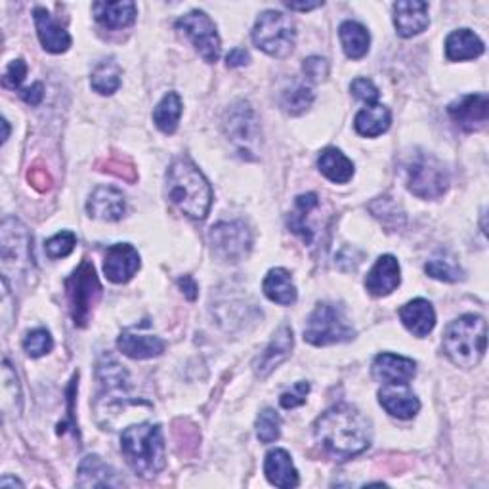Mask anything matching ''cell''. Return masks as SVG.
I'll use <instances>...</instances> for the list:
<instances>
[{
    "label": "cell",
    "instance_id": "c3c4849f",
    "mask_svg": "<svg viewBox=\"0 0 489 489\" xmlns=\"http://www.w3.org/2000/svg\"><path fill=\"white\" fill-rule=\"evenodd\" d=\"M251 61V56L249 52L244 51V48H234V51L227 54L226 58V65L227 68H243V65H247Z\"/></svg>",
    "mask_w": 489,
    "mask_h": 489
},
{
    "label": "cell",
    "instance_id": "ac0fdd59",
    "mask_svg": "<svg viewBox=\"0 0 489 489\" xmlns=\"http://www.w3.org/2000/svg\"><path fill=\"white\" fill-rule=\"evenodd\" d=\"M126 201L125 195L115 188H96L87 203V213L92 218L106 220V222H117L125 217Z\"/></svg>",
    "mask_w": 489,
    "mask_h": 489
},
{
    "label": "cell",
    "instance_id": "484cf974",
    "mask_svg": "<svg viewBox=\"0 0 489 489\" xmlns=\"http://www.w3.org/2000/svg\"><path fill=\"white\" fill-rule=\"evenodd\" d=\"M318 208H319V198L316 193L299 195L295 201V210H292L289 217L291 232L299 234L306 244H312L316 239V232L312 224H309V218H312V215Z\"/></svg>",
    "mask_w": 489,
    "mask_h": 489
},
{
    "label": "cell",
    "instance_id": "3957f363",
    "mask_svg": "<svg viewBox=\"0 0 489 489\" xmlns=\"http://www.w3.org/2000/svg\"><path fill=\"white\" fill-rule=\"evenodd\" d=\"M121 451L128 466L142 478H153L165 468V438L159 425L142 422L121 436Z\"/></svg>",
    "mask_w": 489,
    "mask_h": 489
},
{
    "label": "cell",
    "instance_id": "603a6c76",
    "mask_svg": "<svg viewBox=\"0 0 489 489\" xmlns=\"http://www.w3.org/2000/svg\"><path fill=\"white\" fill-rule=\"evenodd\" d=\"M400 319L405 325V329L419 338L427 337L436 328V312L432 304L425 299H415L407 302L400 309Z\"/></svg>",
    "mask_w": 489,
    "mask_h": 489
},
{
    "label": "cell",
    "instance_id": "ba28073f",
    "mask_svg": "<svg viewBox=\"0 0 489 489\" xmlns=\"http://www.w3.org/2000/svg\"><path fill=\"white\" fill-rule=\"evenodd\" d=\"M0 258L3 272L8 275L23 277L32 268V237L27 226L18 218H5L0 227Z\"/></svg>",
    "mask_w": 489,
    "mask_h": 489
},
{
    "label": "cell",
    "instance_id": "681fc988",
    "mask_svg": "<svg viewBox=\"0 0 489 489\" xmlns=\"http://www.w3.org/2000/svg\"><path fill=\"white\" fill-rule=\"evenodd\" d=\"M22 97L29 106H39L44 97V87L42 83H35L31 88L22 90Z\"/></svg>",
    "mask_w": 489,
    "mask_h": 489
},
{
    "label": "cell",
    "instance_id": "f907efd6",
    "mask_svg": "<svg viewBox=\"0 0 489 489\" xmlns=\"http://www.w3.org/2000/svg\"><path fill=\"white\" fill-rule=\"evenodd\" d=\"M178 285L182 287V292L188 297V300H195L199 295V287L198 283H195V280L191 275H184L180 277V280H178Z\"/></svg>",
    "mask_w": 489,
    "mask_h": 489
},
{
    "label": "cell",
    "instance_id": "d590c367",
    "mask_svg": "<svg viewBox=\"0 0 489 489\" xmlns=\"http://www.w3.org/2000/svg\"><path fill=\"white\" fill-rule=\"evenodd\" d=\"M374 218H379L390 230H400L405 224V215L392 198H379L369 205Z\"/></svg>",
    "mask_w": 489,
    "mask_h": 489
},
{
    "label": "cell",
    "instance_id": "60d3db41",
    "mask_svg": "<svg viewBox=\"0 0 489 489\" xmlns=\"http://www.w3.org/2000/svg\"><path fill=\"white\" fill-rule=\"evenodd\" d=\"M3 386H5V407L8 405V401L14 403L15 411H22V392H20V384H18V377H15V373L12 371V365L8 364V360H5V367H3Z\"/></svg>",
    "mask_w": 489,
    "mask_h": 489
},
{
    "label": "cell",
    "instance_id": "83f0119b",
    "mask_svg": "<svg viewBox=\"0 0 489 489\" xmlns=\"http://www.w3.org/2000/svg\"><path fill=\"white\" fill-rule=\"evenodd\" d=\"M484 54V42L470 29H457L453 31L446 41V56L451 61H465V60H476Z\"/></svg>",
    "mask_w": 489,
    "mask_h": 489
},
{
    "label": "cell",
    "instance_id": "f35d334b",
    "mask_svg": "<svg viewBox=\"0 0 489 489\" xmlns=\"http://www.w3.org/2000/svg\"><path fill=\"white\" fill-rule=\"evenodd\" d=\"M75 244H77V235L73 232H60L46 241L44 251L48 258L58 260V258L69 256L75 249Z\"/></svg>",
    "mask_w": 489,
    "mask_h": 489
},
{
    "label": "cell",
    "instance_id": "9a60e30c",
    "mask_svg": "<svg viewBox=\"0 0 489 489\" xmlns=\"http://www.w3.org/2000/svg\"><path fill=\"white\" fill-rule=\"evenodd\" d=\"M401 283L400 263L392 254L381 256L365 277V289L373 297H388Z\"/></svg>",
    "mask_w": 489,
    "mask_h": 489
},
{
    "label": "cell",
    "instance_id": "ee69618b",
    "mask_svg": "<svg viewBox=\"0 0 489 489\" xmlns=\"http://www.w3.org/2000/svg\"><path fill=\"white\" fill-rule=\"evenodd\" d=\"M309 394V384L300 381L297 383L295 386H292L291 390H287V392L281 394V405L283 410H295V407L302 405L306 401V396Z\"/></svg>",
    "mask_w": 489,
    "mask_h": 489
},
{
    "label": "cell",
    "instance_id": "f6af8a7d",
    "mask_svg": "<svg viewBox=\"0 0 489 489\" xmlns=\"http://www.w3.org/2000/svg\"><path fill=\"white\" fill-rule=\"evenodd\" d=\"M27 75V65L23 60H14L10 65H8V69L3 77V83L5 87L8 88H20L22 83H23V78Z\"/></svg>",
    "mask_w": 489,
    "mask_h": 489
},
{
    "label": "cell",
    "instance_id": "e575fe53",
    "mask_svg": "<svg viewBox=\"0 0 489 489\" xmlns=\"http://www.w3.org/2000/svg\"><path fill=\"white\" fill-rule=\"evenodd\" d=\"M314 104V92L306 83H297L281 94V107L289 115H302Z\"/></svg>",
    "mask_w": 489,
    "mask_h": 489
},
{
    "label": "cell",
    "instance_id": "e0dca14e",
    "mask_svg": "<svg viewBox=\"0 0 489 489\" xmlns=\"http://www.w3.org/2000/svg\"><path fill=\"white\" fill-rule=\"evenodd\" d=\"M415 373V362L403 355L381 354L373 362V377L383 384H410Z\"/></svg>",
    "mask_w": 489,
    "mask_h": 489
},
{
    "label": "cell",
    "instance_id": "f546056e",
    "mask_svg": "<svg viewBox=\"0 0 489 489\" xmlns=\"http://www.w3.org/2000/svg\"><path fill=\"white\" fill-rule=\"evenodd\" d=\"M318 167L321 174L335 184H346L354 176V162L337 148L323 150L318 159Z\"/></svg>",
    "mask_w": 489,
    "mask_h": 489
},
{
    "label": "cell",
    "instance_id": "5bb4252c",
    "mask_svg": "<svg viewBox=\"0 0 489 489\" xmlns=\"http://www.w3.org/2000/svg\"><path fill=\"white\" fill-rule=\"evenodd\" d=\"M140 270V254L130 243L111 244L106 253L104 273L111 283H126Z\"/></svg>",
    "mask_w": 489,
    "mask_h": 489
},
{
    "label": "cell",
    "instance_id": "836d02e7",
    "mask_svg": "<svg viewBox=\"0 0 489 489\" xmlns=\"http://www.w3.org/2000/svg\"><path fill=\"white\" fill-rule=\"evenodd\" d=\"M121 75H123V71H121L119 65L113 60H106V61L96 65V69L92 71L90 85L97 94L111 96L113 92H117L121 87Z\"/></svg>",
    "mask_w": 489,
    "mask_h": 489
},
{
    "label": "cell",
    "instance_id": "4fadbf2b",
    "mask_svg": "<svg viewBox=\"0 0 489 489\" xmlns=\"http://www.w3.org/2000/svg\"><path fill=\"white\" fill-rule=\"evenodd\" d=\"M449 117L465 133H478L489 119V97L487 94H468L449 104Z\"/></svg>",
    "mask_w": 489,
    "mask_h": 489
},
{
    "label": "cell",
    "instance_id": "30bf717a",
    "mask_svg": "<svg viewBox=\"0 0 489 489\" xmlns=\"http://www.w3.org/2000/svg\"><path fill=\"white\" fill-rule=\"evenodd\" d=\"M224 128L227 140L234 143V148L243 159H256L263 143V130L253 106L249 102H237L226 113Z\"/></svg>",
    "mask_w": 489,
    "mask_h": 489
},
{
    "label": "cell",
    "instance_id": "cb8c5ba5",
    "mask_svg": "<svg viewBox=\"0 0 489 489\" xmlns=\"http://www.w3.org/2000/svg\"><path fill=\"white\" fill-rule=\"evenodd\" d=\"M78 487H117L123 482L117 478V472L113 470L107 463L102 461L97 455H88L78 465Z\"/></svg>",
    "mask_w": 489,
    "mask_h": 489
},
{
    "label": "cell",
    "instance_id": "74e56055",
    "mask_svg": "<svg viewBox=\"0 0 489 489\" xmlns=\"http://www.w3.org/2000/svg\"><path fill=\"white\" fill-rule=\"evenodd\" d=\"M256 436L263 444H272L281 436V417L272 407H266L256 419Z\"/></svg>",
    "mask_w": 489,
    "mask_h": 489
},
{
    "label": "cell",
    "instance_id": "1f68e13d",
    "mask_svg": "<svg viewBox=\"0 0 489 489\" xmlns=\"http://www.w3.org/2000/svg\"><path fill=\"white\" fill-rule=\"evenodd\" d=\"M338 37L350 60H362L369 52L371 35L369 31L357 22H345L338 27Z\"/></svg>",
    "mask_w": 489,
    "mask_h": 489
},
{
    "label": "cell",
    "instance_id": "52a82bcc",
    "mask_svg": "<svg viewBox=\"0 0 489 489\" xmlns=\"http://www.w3.org/2000/svg\"><path fill=\"white\" fill-rule=\"evenodd\" d=\"M65 291H68L69 309L75 325H78V328H87L94 308L102 297V285L100 280H97L94 264L90 260H83L80 266L68 277Z\"/></svg>",
    "mask_w": 489,
    "mask_h": 489
},
{
    "label": "cell",
    "instance_id": "bcb514c9",
    "mask_svg": "<svg viewBox=\"0 0 489 489\" xmlns=\"http://www.w3.org/2000/svg\"><path fill=\"white\" fill-rule=\"evenodd\" d=\"M104 171H107L111 174H117L119 178H125V180H128V182L136 180V171L133 167V162H128V161L121 162V159H109L106 162Z\"/></svg>",
    "mask_w": 489,
    "mask_h": 489
},
{
    "label": "cell",
    "instance_id": "816d5d0a",
    "mask_svg": "<svg viewBox=\"0 0 489 489\" xmlns=\"http://www.w3.org/2000/svg\"><path fill=\"white\" fill-rule=\"evenodd\" d=\"M287 6H289L291 10L308 12V10H316V8L323 6V3H302V5H299V3H287Z\"/></svg>",
    "mask_w": 489,
    "mask_h": 489
},
{
    "label": "cell",
    "instance_id": "d4e9b609",
    "mask_svg": "<svg viewBox=\"0 0 489 489\" xmlns=\"http://www.w3.org/2000/svg\"><path fill=\"white\" fill-rule=\"evenodd\" d=\"M264 475L275 487L291 489L299 485V472L285 449H272L264 461Z\"/></svg>",
    "mask_w": 489,
    "mask_h": 489
},
{
    "label": "cell",
    "instance_id": "f1b7e54d",
    "mask_svg": "<svg viewBox=\"0 0 489 489\" xmlns=\"http://www.w3.org/2000/svg\"><path fill=\"white\" fill-rule=\"evenodd\" d=\"M264 295L281 306H291L297 302V287L291 280V273L283 268H273L268 272L263 283Z\"/></svg>",
    "mask_w": 489,
    "mask_h": 489
},
{
    "label": "cell",
    "instance_id": "7dc6e473",
    "mask_svg": "<svg viewBox=\"0 0 489 489\" xmlns=\"http://www.w3.org/2000/svg\"><path fill=\"white\" fill-rule=\"evenodd\" d=\"M27 178H29L31 186L35 188V189H39V191H46L48 188H51V184H52L51 174H48V171L42 169V167H32V169H29Z\"/></svg>",
    "mask_w": 489,
    "mask_h": 489
},
{
    "label": "cell",
    "instance_id": "ab89813d",
    "mask_svg": "<svg viewBox=\"0 0 489 489\" xmlns=\"http://www.w3.org/2000/svg\"><path fill=\"white\" fill-rule=\"evenodd\" d=\"M23 348H25L27 355H31V357L46 355L48 352H51V350L54 348L52 335L48 333L46 329L31 331V333L25 337V340H23Z\"/></svg>",
    "mask_w": 489,
    "mask_h": 489
},
{
    "label": "cell",
    "instance_id": "44dd1931",
    "mask_svg": "<svg viewBox=\"0 0 489 489\" xmlns=\"http://www.w3.org/2000/svg\"><path fill=\"white\" fill-rule=\"evenodd\" d=\"M119 350L133 360H150L165 352V342L155 335L140 333L138 328L123 331L117 340Z\"/></svg>",
    "mask_w": 489,
    "mask_h": 489
},
{
    "label": "cell",
    "instance_id": "d6986e66",
    "mask_svg": "<svg viewBox=\"0 0 489 489\" xmlns=\"http://www.w3.org/2000/svg\"><path fill=\"white\" fill-rule=\"evenodd\" d=\"M379 401L386 413L401 420L413 419L420 410L419 398L407 388V384H386L379 392Z\"/></svg>",
    "mask_w": 489,
    "mask_h": 489
},
{
    "label": "cell",
    "instance_id": "8992f818",
    "mask_svg": "<svg viewBox=\"0 0 489 489\" xmlns=\"http://www.w3.org/2000/svg\"><path fill=\"white\" fill-rule=\"evenodd\" d=\"M405 184L420 199H438L449 188L446 167L429 153H415L405 162Z\"/></svg>",
    "mask_w": 489,
    "mask_h": 489
},
{
    "label": "cell",
    "instance_id": "7bdbcfd3",
    "mask_svg": "<svg viewBox=\"0 0 489 489\" xmlns=\"http://www.w3.org/2000/svg\"><path fill=\"white\" fill-rule=\"evenodd\" d=\"M350 90H352V94L357 97V100L365 102L367 106H374V104H377L379 96H381L379 88L374 87V85H373V80H369V78H355L354 83H352V87H350Z\"/></svg>",
    "mask_w": 489,
    "mask_h": 489
},
{
    "label": "cell",
    "instance_id": "8fae6325",
    "mask_svg": "<svg viewBox=\"0 0 489 489\" xmlns=\"http://www.w3.org/2000/svg\"><path fill=\"white\" fill-rule=\"evenodd\" d=\"M176 27L184 31V35L193 42L195 51L208 63H215L220 58L222 44L215 22L201 10H193L186 14L184 18L176 22Z\"/></svg>",
    "mask_w": 489,
    "mask_h": 489
},
{
    "label": "cell",
    "instance_id": "7402d4cb",
    "mask_svg": "<svg viewBox=\"0 0 489 489\" xmlns=\"http://www.w3.org/2000/svg\"><path fill=\"white\" fill-rule=\"evenodd\" d=\"M32 15H35L37 32H39V39L44 51L52 54H61L65 51H69V46H71L69 32L65 31L51 14H48L44 8H35Z\"/></svg>",
    "mask_w": 489,
    "mask_h": 489
},
{
    "label": "cell",
    "instance_id": "db71d44e",
    "mask_svg": "<svg viewBox=\"0 0 489 489\" xmlns=\"http://www.w3.org/2000/svg\"><path fill=\"white\" fill-rule=\"evenodd\" d=\"M3 126H5V134H3V142H6V140H8V136H10V125H8V121H6V119H3Z\"/></svg>",
    "mask_w": 489,
    "mask_h": 489
},
{
    "label": "cell",
    "instance_id": "d6a6232c",
    "mask_svg": "<svg viewBox=\"0 0 489 489\" xmlns=\"http://www.w3.org/2000/svg\"><path fill=\"white\" fill-rule=\"evenodd\" d=\"M182 117V100L176 92H169L162 96V100L157 104L153 111V123L155 126L165 134H174L178 123Z\"/></svg>",
    "mask_w": 489,
    "mask_h": 489
},
{
    "label": "cell",
    "instance_id": "277c9868",
    "mask_svg": "<svg viewBox=\"0 0 489 489\" xmlns=\"http://www.w3.org/2000/svg\"><path fill=\"white\" fill-rule=\"evenodd\" d=\"M487 325L482 316L466 314L451 321L444 335V348L449 360L465 369L476 367L485 354Z\"/></svg>",
    "mask_w": 489,
    "mask_h": 489
},
{
    "label": "cell",
    "instance_id": "7c38bea8",
    "mask_svg": "<svg viewBox=\"0 0 489 489\" xmlns=\"http://www.w3.org/2000/svg\"><path fill=\"white\" fill-rule=\"evenodd\" d=\"M208 239L215 254L226 263H239L253 249V235L243 222H220L210 227Z\"/></svg>",
    "mask_w": 489,
    "mask_h": 489
},
{
    "label": "cell",
    "instance_id": "7a4b0ae2",
    "mask_svg": "<svg viewBox=\"0 0 489 489\" xmlns=\"http://www.w3.org/2000/svg\"><path fill=\"white\" fill-rule=\"evenodd\" d=\"M167 193L171 203L189 218L203 220L213 203V189L201 171L188 159L171 165L167 172Z\"/></svg>",
    "mask_w": 489,
    "mask_h": 489
},
{
    "label": "cell",
    "instance_id": "5b68a950",
    "mask_svg": "<svg viewBox=\"0 0 489 489\" xmlns=\"http://www.w3.org/2000/svg\"><path fill=\"white\" fill-rule=\"evenodd\" d=\"M295 22L277 10H266L253 29V42L272 58H287L295 51Z\"/></svg>",
    "mask_w": 489,
    "mask_h": 489
},
{
    "label": "cell",
    "instance_id": "2e32d148",
    "mask_svg": "<svg viewBox=\"0 0 489 489\" xmlns=\"http://www.w3.org/2000/svg\"><path fill=\"white\" fill-rule=\"evenodd\" d=\"M429 23V5L422 0H400L394 5V25L400 37H415L425 31Z\"/></svg>",
    "mask_w": 489,
    "mask_h": 489
},
{
    "label": "cell",
    "instance_id": "ffe728a7",
    "mask_svg": "<svg viewBox=\"0 0 489 489\" xmlns=\"http://www.w3.org/2000/svg\"><path fill=\"white\" fill-rule=\"evenodd\" d=\"M292 342H295V338H292V329L289 325H283V328H280V331L273 335L268 348L260 354L258 360L254 362V371L258 377H268L277 365L287 360L292 350Z\"/></svg>",
    "mask_w": 489,
    "mask_h": 489
},
{
    "label": "cell",
    "instance_id": "b9f144b4",
    "mask_svg": "<svg viewBox=\"0 0 489 489\" xmlns=\"http://www.w3.org/2000/svg\"><path fill=\"white\" fill-rule=\"evenodd\" d=\"M302 71H304V75H306V78L309 80V83H321V80H325L329 77V63L325 58L312 56V58L304 60Z\"/></svg>",
    "mask_w": 489,
    "mask_h": 489
},
{
    "label": "cell",
    "instance_id": "4316f807",
    "mask_svg": "<svg viewBox=\"0 0 489 489\" xmlns=\"http://www.w3.org/2000/svg\"><path fill=\"white\" fill-rule=\"evenodd\" d=\"M94 18L106 29H123L133 25L136 20V5L130 0L123 3H94L92 5Z\"/></svg>",
    "mask_w": 489,
    "mask_h": 489
},
{
    "label": "cell",
    "instance_id": "6da1fadb",
    "mask_svg": "<svg viewBox=\"0 0 489 489\" xmlns=\"http://www.w3.org/2000/svg\"><path fill=\"white\" fill-rule=\"evenodd\" d=\"M318 442L337 459L360 455L371 446V422L348 403H338L316 422Z\"/></svg>",
    "mask_w": 489,
    "mask_h": 489
},
{
    "label": "cell",
    "instance_id": "f5cc1de1",
    "mask_svg": "<svg viewBox=\"0 0 489 489\" xmlns=\"http://www.w3.org/2000/svg\"><path fill=\"white\" fill-rule=\"evenodd\" d=\"M0 485H3V487H8V485H18V487H23V484L20 482V480H14V478H8V476H5L3 478V482H0Z\"/></svg>",
    "mask_w": 489,
    "mask_h": 489
},
{
    "label": "cell",
    "instance_id": "8d00e7d4",
    "mask_svg": "<svg viewBox=\"0 0 489 489\" xmlns=\"http://www.w3.org/2000/svg\"><path fill=\"white\" fill-rule=\"evenodd\" d=\"M425 272L430 277H434V280L446 281V283H455V281L463 280L461 266L449 256H434V258H430L427 263V266H425Z\"/></svg>",
    "mask_w": 489,
    "mask_h": 489
},
{
    "label": "cell",
    "instance_id": "4dcf8cb0",
    "mask_svg": "<svg viewBox=\"0 0 489 489\" xmlns=\"http://www.w3.org/2000/svg\"><path fill=\"white\" fill-rule=\"evenodd\" d=\"M390 123H392V115H390V109L386 106L374 104L365 109H362L355 115V130L357 134H362L365 138H377L384 134L390 128Z\"/></svg>",
    "mask_w": 489,
    "mask_h": 489
},
{
    "label": "cell",
    "instance_id": "9c48e42d",
    "mask_svg": "<svg viewBox=\"0 0 489 489\" xmlns=\"http://www.w3.org/2000/svg\"><path fill=\"white\" fill-rule=\"evenodd\" d=\"M354 335L355 333L345 312H342V308L328 302L316 306L304 329V340L314 346L340 345V342L352 340Z\"/></svg>",
    "mask_w": 489,
    "mask_h": 489
}]
</instances>
